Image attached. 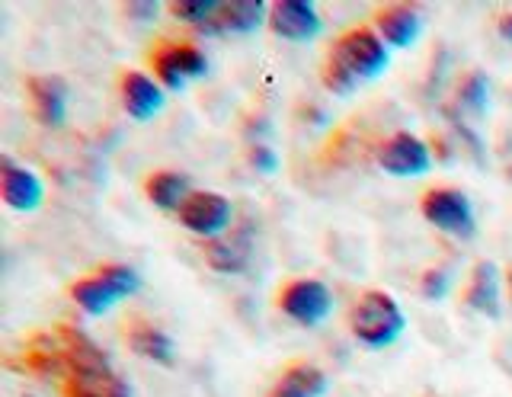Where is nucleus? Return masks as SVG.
Masks as SVG:
<instances>
[{
  "mask_svg": "<svg viewBox=\"0 0 512 397\" xmlns=\"http://www.w3.org/2000/svg\"><path fill=\"white\" fill-rule=\"evenodd\" d=\"M391 65V49L381 42L375 26H352L333 42L324 58L320 81L333 97H352L365 81H375Z\"/></svg>",
  "mask_w": 512,
  "mask_h": 397,
  "instance_id": "1",
  "label": "nucleus"
},
{
  "mask_svg": "<svg viewBox=\"0 0 512 397\" xmlns=\"http://www.w3.org/2000/svg\"><path fill=\"white\" fill-rule=\"evenodd\" d=\"M349 333L365 349H388L407 330V314L391 292L365 289L349 308Z\"/></svg>",
  "mask_w": 512,
  "mask_h": 397,
  "instance_id": "2",
  "label": "nucleus"
},
{
  "mask_svg": "<svg viewBox=\"0 0 512 397\" xmlns=\"http://www.w3.org/2000/svg\"><path fill=\"white\" fill-rule=\"evenodd\" d=\"M420 212L426 225L455 241H474L477 237V212L471 196L458 186H432L420 199Z\"/></svg>",
  "mask_w": 512,
  "mask_h": 397,
  "instance_id": "3",
  "label": "nucleus"
},
{
  "mask_svg": "<svg viewBox=\"0 0 512 397\" xmlns=\"http://www.w3.org/2000/svg\"><path fill=\"white\" fill-rule=\"evenodd\" d=\"M333 305L336 301H333L330 285L320 279H308V276L288 279L276 295V308L292 324L308 327V330L327 324V317L333 314Z\"/></svg>",
  "mask_w": 512,
  "mask_h": 397,
  "instance_id": "4",
  "label": "nucleus"
},
{
  "mask_svg": "<svg viewBox=\"0 0 512 397\" xmlns=\"http://www.w3.org/2000/svg\"><path fill=\"white\" fill-rule=\"evenodd\" d=\"M151 74L167 93H183L208 74V58L192 42H160L151 52Z\"/></svg>",
  "mask_w": 512,
  "mask_h": 397,
  "instance_id": "5",
  "label": "nucleus"
},
{
  "mask_svg": "<svg viewBox=\"0 0 512 397\" xmlns=\"http://www.w3.org/2000/svg\"><path fill=\"white\" fill-rule=\"evenodd\" d=\"M176 221L180 228H186L189 234L202 237V241H218L231 231L234 221V202L221 193H212V189H196L186 202L183 209L176 212Z\"/></svg>",
  "mask_w": 512,
  "mask_h": 397,
  "instance_id": "6",
  "label": "nucleus"
},
{
  "mask_svg": "<svg viewBox=\"0 0 512 397\" xmlns=\"http://www.w3.org/2000/svg\"><path fill=\"white\" fill-rule=\"evenodd\" d=\"M375 164L394 180H420L432 170V151L420 135L394 132L391 138H384L378 145Z\"/></svg>",
  "mask_w": 512,
  "mask_h": 397,
  "instance_id": "7",
  "label": "nucleus"
},
{
  "mask_svg": "<svg viewBox=\"0 0 512 397\" xmlns=\"http://www.w3.org/2000/svg\"><path fill=\"white\" fill-rule=\"evenodd\" d=\"M26 93H29L32 116H36L42 129H64V122H68V100H71V87L64 77L36 74L26 81Z\"/></svg>",
  "mask_w": 512,
  "mask_h": 397,
  "instance_id": "8",
  "label": "nucleus"
},
{
  "mask_svg": "<svg viewBox=\"0 0 512 397\" xmlns=\"http://www.w3.org/2000/svg\"><path fill=\"white\" fill-rule=\"evenodd\" d=\"M119 100L128 119L151 122L167 109V90L160 87L148 71H125L119 81Z\"/></svg>",
  "mask_w": 512,
  "mask_h": 397,
  "instance_id": "9",
  "label": "nucleus"
},
{
  "mask_svg": "<svg viewBox=\"0 0 512 397\" xmlns=\"http://www.w3.org/2000/svg\"><path fill=\"white\" fill-rule=\"evenodd\" d=\"M269 29L285 42H314L324 33V20L311 0H279L269 7Z\"/></svg>",
  "mask_w": 512,
  "mask_h": 397,
  "instance_id": "10",
  "label": "nucleus"
},
{
  "mask_svg": "<svg viewBox=\"0 0 512 397\" xmlns=\"http://www.w3.org/2000/svg\"><path fill=\"white\" fill-rule=\"evenodd\" d=\"M0 199L10 212H36L45 202V183L36 170L0 157Z\"/></svg>",
  "mask_w": 512,
  "mask_h": 397,
  "instance_id": "11",
  "label": "nucleus"
},
{
  "mask_svg": "<svg viewBox=\"0 0 512 397\" xmlns=\"http://www.w3.org/2000/svg\"><path fill=\"white\" fill-rule=\"evenodd\" d=\"M503 282L506 276L493 260H477L468 285H464V308L480 317H490V321L503 317Z\"/></svg>",
  "mask_w": 512,
  "mask_h": 397,
  "instance_id": "12",
  "label": "nucleus"
},
{
  "mask_svg": "<svg viewBox=\"0 0 512 397\" xmlns=\"http://www.w3.org/2000/svg\"><path fill=\"white\" fill-rule=\"evenodd\" d=\"M375 33L391 52L410 49L423 36V17L410 4H388L375 13Z\"/></svg>",
  "mask_w": 512,
  "mask_h": 397,
  "instance_id": "13",
  "label": "nucleus"
},
{
  "mask_svg": "<svg viewBox=\"0 0 512 397\" xmlns=\"http://www.w3.org/2000/svg\"><path fill=\"white\" fill-rule=\"evenodd\" d=\"M269 7L263 0H234L221 4L215 23L205 29V36H250L260 26H269Z\"/></svg>",
  "mask_w": 512,
  "mask_h": 397,
  "instance_id": "14",
  "label": "nucleus"
},
{
  "mask_svg": "<svg viewBox=\"0 0 512 397\" xmlns=\"http://www.w3.org/2000/svg\"><path fill=\"white\" fill-rule=\"evenodd\" d=\"M202 260L215 269L221 276H240L250 269V260H253V244L247 234H237V231H228L218 241H208L202 247Z\"/></svg>",
  "mask_w": 512,
  "mask_h": 397,
  "instance_id": "15",
  "label": "nucleus"
},
{
  "mask_svg": "<svg viewBox=\"0 0 512 397\" xmlns=\"http://www.w3.org/2000/svg\"><path fill=\"white\" fill-rule=\"evenodd\" d=\"M330 391V375L314 362H292L276 378L266 397H324Z\"/></svg>",
  "mask_w": 512,
  "mask_h": 397,
  "instance_id": "16",
  "label": "nucleus"
},
{
  "mask_svg": "<svg viewBox=\"0 0 512 397\" xmlns=\"http://www.w3.org/2000/svg\"><path fill=\"white\" fill-rule=\"evenodd\" d=\"M196 193L183 170H154L144 180V196L157 212H180L183 202Z\"/></svg>",
  "mask_w": 512,
  "mask_h": 397,
  "instance_id": "17",
  "label": "nucleus"
},
{
  "mask_svg": "<svg viewBox=\"0 0 512 397\" xmlns=\"http://www.w3.org/2000/svg\"><path fill=\"white\" fill-rule=\"evenodd\" d=\"M125 340H128V349L141 359L157 362V365L176 362V343L164 327L148 324V321H135L132 327H128Z\"/></svg>",
  "mask_w": 512,
  "mask_h": 397,
  "instance_id": "18",
  "label": "nucleus"
},
{
  "mask_svg": "<svg viewBox=\"0 0 512 397\" xmlns=\"http://www.w3.org/2000/svg\"><path fill=\"white\" fill-rule=\"evenodd\" d=\"M71 298H74V305L84 311L87 317H103V314H109L122 301V295L112 289L109 279L100 273V269H96V273H87V276L74 279L71 282Z\"/></svg>",
  "mask_w": 512,
  "mask_h": 397,
  "instance_id": "19",
  "label": "nucleus"
},
{
  "mask_svg": "<svg viewBox=\"0 0 512 397\" xmlns=\"http://www.w3.org/2000/svg\"><path fill=\"white\" fill-rule=\"evenodd\" d=\"M490 97H493V84L484 71H468L458 81V90H455V100L464 113L471 116H484L490 109Z\"/></svg>",
  "mask_w": 512,
  "mask_h": 397,
  "instance_id": "20",
  "label": "nucleus"
},
{
  "mask_svg": "<svg viewBox=\"0 0 512 397\" xmlns=\"http://www.w3.org/2000/svg\"><path fill=\"white\" fill-rule=\"evenodd\" d=\"M170 13L180 23L205 33V29L212 26L215 17L221 13V4H218V0H180V4H170Z\"/></svg>",
  "mask_w": 512,
  "mask_h": 397,
  "instance_id": "21",
  "label": "nucleus"
},
{
  "mask_svg": "<svg viewBox=\"0 0 512 397\" xmlns=\"http://www.w3.org/2000/svg\"><path fill=\"white\" fill-rule=\"evenodd\" d=\"M455 289V273L448 266H432L420 276V295L426 301H445Z\"/></svg>",
  "mask_w": 512,
  "mask_h": 397,
  "instance_id": "22",
  "label": "nucleus"
},
{
  "mask_svg": "<svg viewBox=\"0 0 512 397\" xmlns=\"http://www.w3.org/2000/svg\"><path fill=\"white\" fill-rule=\"evenodd\" d=\"M247 161H250V167H253L256 173H266V177H272V173L279 170V157H276V151L266 148V145H253V148L247 151Z\"/></svg>",
  "mask_w": 512,
  "mask_h": 397,
  "instance_id": "23",
  "label": "nucleus"
},
{
  "mask_svg": "<svg viewBox=\"0 0 512 397\" xmlns=\"http://www.w3.org/2000/svg\"><path fill=\"white\" fill-rule=\"evenodd\" d=\"M496 33H500V39H503V42H509V45H512V10H509V13H503V17L496 20Z\"/></svg>",
  "mask_w": 512,
  "mask_h": 397,
  "instance_id": "24",
  "label": "nucleus"
},
{
  "mask_svg": "<svg viewBox=\"0 0 512 397\" xmlns=\"http://www.w3.org/2000/svg\"><path fill=\"white\" fill-rule=\"evenodd\" d=\"M506 289H509V295H512V269L506 273Z\"/></svg>",
  "mask_w": 512,
  "mask_h": 397,
  "instance_id": "25",
  "label": "nucleus"
}]
</instances>
